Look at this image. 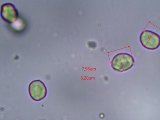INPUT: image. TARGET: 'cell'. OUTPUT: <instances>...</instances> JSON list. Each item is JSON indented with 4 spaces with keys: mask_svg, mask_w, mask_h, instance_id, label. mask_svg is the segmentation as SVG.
I'll use <instances>...</instances> for the list:
<instances>
[{
    "mask_svg": "<svg viewBox=\"0 0 160 120\" xmlns=\"http://www.w3.org/2000/svg\"><path fill=\"white\" fill-rule=\"evenodd\" d=\"M30 97L34 101H38L44 99L47 95V88L45 84L39 80L31 82L28 86Z\"/></svg>",
    "mask_w": 160,
    "mask_h": 120,
    "instance_id": "obj_3",
    "label": "cell"
},
{
    "mask_svg": "<svg viewBox=\"0 0 160 120\" xmlns=\"http://www.w3.org/2000/svg\"><path fill=\"white\" fill-rule=\"evenodd\" d=\"M140 42L144 48L155 50L160 46V36L158 34L149 30L143 31L139 38Z\"/></svg>",
    "mask_w": 160,
    "mask_h": 120,
    "instance_id": "obj_2",
    "label": "cell"
},
{
    "mask_svg": "<svg viewBox=\"0 0 160 120\" xmlns=\"http://www.w3.org/2000/svg\"><path fill=\"white\" fill-rule=\"evenodd\" d=\"M1 15L2 19L9 23L15 22L18 17V10L15 5L10 3H7L2 5Z\"/></svg>",
    "mask_w": 160,
    "mask_h": 120,
    "instance_id": "obj_4",
    "label": "cell"
},
{
    "mask_svg": "<svg viewBox=\"0 0 160 120\" xmlns=\"http://www.w3.org/2000/svg\"><path fill=\"white\" fill-rule=\"evenodd\" d=\"M135 62L132 55L128 53L121 52L117 54L113 58L111 65L113 69L121 72L131 69Z\"/></svg>",
    "mask_w": 160,
    "mask_h": 120,
    "instance_id": "obj_1",
    "label": "cell"
}]
</instances>
